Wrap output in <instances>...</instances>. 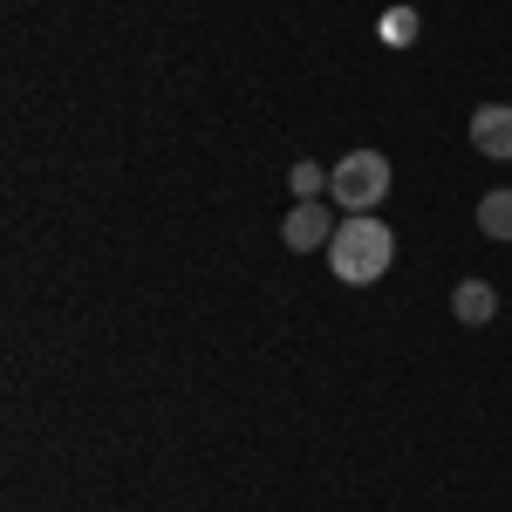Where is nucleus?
<instances>
[{"label": "nucleus", "mask_w": 512, "mask_h": 512, "mask_svg": "<svg viewBox=\"0 0 512 512\" xmlns=\"http://www.w3.org/2000/svg\"><path fill=\"white\" fill-rule=\"evenodd\" d=\"M328 267H335V280H349V287H376L396 267V233L376 212H349L335 226V239H328Z\"/></svg>", "instance_id": "f257e3e1"}, {"label": "nucleus", "mask_w": 512, "mask_h": 512, "mask_svg": "<svg viewBox=\"0 0 512 512\" xmlns=\"http://www.w3.org/2000/svg\"><path fill=\"white\" fill-rule=\"evenodd\" d=\"M383 192H390V158H383V151H349V158L328 171V198L349 205V212L383 205Z\"/></svg>", "instance_id": "f03ea898"}, {"label": "nucleus", "mask_w": 512, "mask_h": 512, "mask_svg": "<svg viewBox=\"0 0 512 512\" xmlns=\"http://www.w3.org/2000/svg\"><path fill=\"white\" fill-rule=\"evenodd\" d=\"M280 239L294 246V253H328V239H335V219H328V205H294L287 219H280Z\"/></svg>", "instance_id": "7ed1b4c3"}, {"label": "nucleus", "mask_w": 512, "mask_h": 512, "mask_svg": "<svg viewBox=\"0 0 512 512\" xmlns=\"http://www.w3.org/2000/svg\"><path fill=\"white\" fill-rule=\"evenodd\" d=\"M472 151L478 158H512V103H485V110H472Z\"/></svg>", "instance_id": "20e7f679"}, {"label": "nucleus", "mask_w": 512, "mask_h": 512, "mask_svg": "<svg viewBox=\"0 0 512 512\" xmlns=\"http://www.w3.org/2000/svg\"><path fill=\"white\" fill-rule=\"evenodd\" d=\"M451 315L465 321V328H485V321L499 315V294H492V287H485V280H465V287H458V294H451Z\"/></svg>", "instance_id": "39448f33"}, {"label": "nucleus", "mask_w": 512, "mask_h": 512, "mask_svg": "<svg viewBox=\"0 0 512 512\" xmlns=\"http://www.w3.org/2000/svg\"><path fill=\"white\" fill-rule=\"evenodd\" d=\"M478 233H485V239H512V192H506V185L478 198Z\"/></svg>", "instance_id": "423d86ee"}, {"label": "nucleus", "mask_w": 512, "mask_h": 512, "mask_svg": "<svg viewBox=\"0 0 512 512\" xmlns=\"http://www.w3.org/2000/svg\"><path fill=\"white\" fill-rule=\"evenodd\" d=\"M287 185H294V198H301V205H308V198L328 192V171H321V164H294V171H287Z\"/></svg>", "instance_id": "0eeeda50"}, {"label": "nucleus", "mask_w": 512, "mask_h": 512, "mask_svg": "<svg viewBox=\"0 0 512 512\" xmlns=\"http://www.w3.org/2000/svg\"><path fill=\"white\" fill-rule=\"evenodd\" d=\"M410 35H417V14H410V7H390V14H383V41H390V48H410Z\"/></svg>", "instance_id": "6e6552de"}]
</instances>
